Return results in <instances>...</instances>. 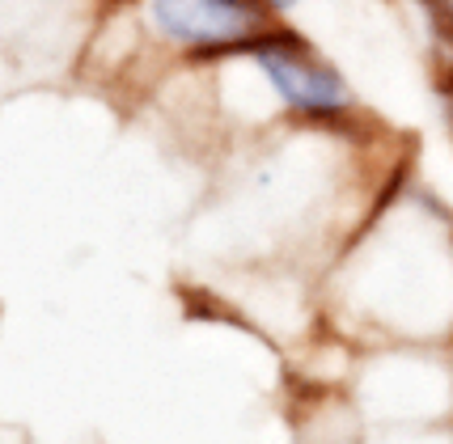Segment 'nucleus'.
Returning a JSON list of instances; mask_svg holds the SVG:
<instances>
[{
    "label": "nucleus",
    "instance_id": "obj_1",
    "mask_svg": "<svg viewBox=\"0 0 453 444\" xmlns=\"http://www.w3.org/2000/svg\"><path fill=\"white\" fill-rule=\"evenodd\" d=\"M343 296L365 310L453 305V229L428 199H407L352 246Z\"/></svg>",
    "mask_w": 453,
    "mask_h": 444
},
{
    "label": "nucleus",
    "instance_id": "obj_5",
    "mask_svg": "<svg viewBox=\"0 0 453 444\" xmlns=\"http://www.w3.org/2000/svg\"><path fill=\"white\" fill-rule=\"evenodd\" d=\"M419 4L428 9V18L436 21L441 34H453V0H419Z\"/></svg>",
    "mask_w": 453,
    "mask_h": 444
},
{
    "label": "nucleus",
    "instance_id": "obj_7",
    "mask_svg": "<svg viewBox=\"0 0 453 444\" xmlns=\"http://www.w3.org/2000/svg\"><path fill=\"white\" fill-rule=\"evenodd\" d=\"M441 102H445V123H449V132H453V68H449V77H445V85H441Z\"/></svg>",
    "mask_w": 453,
    "mask_h": 444
},
{
    "label": "nucleus",
    "instance_id": "obj_4",
    "mask_svg": "<svg viewBox=\"0 0 453 444\" xmlns=\"http://www.w3.org/2000/svg\"><path fill=\"white\" fill-rule=\"evenodd\" d=\"M102 4L106 0H0V42L18 51H30L35 42L51 47L42 30H56V26L89 39Z\"/></svg>",
    "mask_w": 453,
    "mask_h": 444
},
{
    "label": "nucleus",
    "instance_id": "obj_6",
    "mask_svg": "<svg viewBox=\"0 0 453 444\" xmlns=\"http://www.w3.org/2000/svg\"><path fill=\"white\" fill-rule=\"evenodd\" d=\"M258 4H263V9L272 13V18H288V13H293L301 0H258Z\"/></svg>",
    "mask_w": 453,
    "mask_h": 444
},
{
    "label": "nucleus",
    "instance_id": "obj_2",
    "mask_svg": "<svg viewBox=\"0 0 453 444\" xmlns=\"http://www.w3.org/2000/svg\"><path fill=\"white\" fill-rule=\"evenodd\" d=\"M98 21L119 30V68L149 56L174 68H217L276 18L258 0H106Z\"/></svg>",
    "mask_w": 453,
    "mask_h": 444
},
{
    "label": "nucleus",
    "instance_id": "obj_3",
    "mask_svg": "<svg viewBox=\"0 0 453 444\" xmlns=\"http://www.w3.org/2000/svg\"><path fill=\"white\" fill-rule=\"evenodd\" d=\"M229 59L250 68L263 80L272 106L284 119L301 123V127H318V132L322 127H343L360 111L356 89L339 73V64H331L284 18H276L258 39H250Z\"/></svg>",
    "mask_w": 453,
    "mask_h": 444
}]
</instances>
